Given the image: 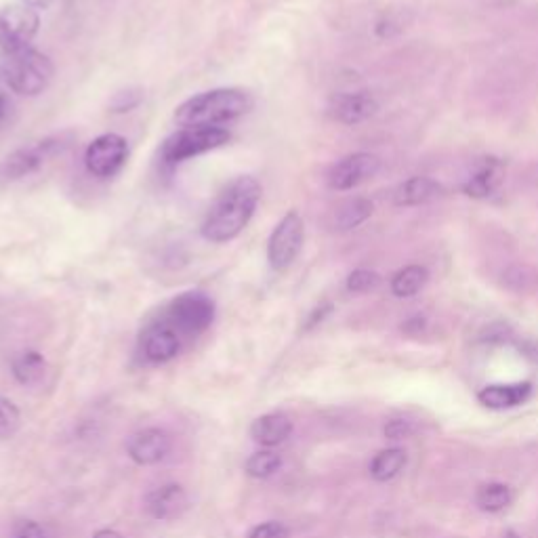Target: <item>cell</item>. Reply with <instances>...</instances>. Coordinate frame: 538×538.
<instances>
[{
    "label": "cell",
    "instance_id": "27",
    "mask_svg": "<svg viewBox=\"0 0 538 538\" xmlns=\"http://www.w3.org/2000/svg\"><path fill=\"white\" fill-rule=\"evenodd\" d=\"M9 538H55V534L45 524H38L34 520H24L15 524Z\"/></svg>",
    "mask_w": 538,
    "mask_h": 538
},
{
    "label": "cell",
    "instance_id": "5",
    "mask_svg": "<svg viewBox=\"0 0 538 538\" xmlns=\"http://www.w3.org/2000/svg\"><path fill=\"white\" fill-rule=\"evenodd\" d=\"M232 139L230 131L223 127H194L179 129L171 137L164 139L160 148V158L169 167L181 164L190 158L213 152Z\"/></svg>",
    "mask_w": 538,
    "mask_h": 538
},
{
    "label": "cell",
    "instance_id": "29",
    "mask_svg": "<svg viewBox=\"0 0 538 538\" xmlns=\"http://www.w3.org/2000/svg\"><path fill=\"white\" fill-rule=\"evenodd\" d=\"M246 538H288V528L280 522H265L255 526Z\"/></svg>",
    "mask_w": 538,
    "mask_h": 538
},
{
    "label": "cell",
    "instance_id": "3",
    "mask_svg": "<svg viewBox=\"0 0 538 538\" xmlns=\"http://www.w3.org/2000/svg\"><path fill=\"white\" fill-rule=\"evenodd\" d=\"M0 74H3L7 87L13 93L22 97H36L49 89L55 66L49 55L30 47L13 55H5L3 64H0Z\"/></svg>",
    "mask_w": 538,
    "mask_h": 538
},
{
    "label": "cell",
    "instance_id": "32",
    "mask_svg": "<svg viewBox=\"0 0 538 538\" xmlns=\"http://www.w3.org/2000/svg\"><path fill=\"white\" fill-rule=\"evenodd\" d=\"M7 116H9V101L0 95V124L7 120Z\"/></svg>",
    "mask_w": 538,
    "mask_h": 538
},
{
    "label": "cell",
    "instance_id": "10",
    "mask_svg": "<svg viewBox=\"0 0 538 538\" xmlns=\"http://www.w3.org/2000/svg\"><path fill=\"white\" fill-rule=\"evenodd\" d=\"M379 169H381V160L377 156L366 154V152L349 154L330 167L326 175L328 188L337 192H349L358 188V185H362L364 181L375 177Z\"/></svg>",
    "mask_w": 538,
    "mask_h": 538
},
{
    "label": "cell",
    "instance_id": "28",
    "mask_svg": "<svg viewBox=\"0 0 538 538\" xmlns=\"http://www.w3.org/2000/svg\"><path fill=\"white\" fill-rule=\"evenodd\" d=\"M141 99H143V93H141L139 89L120 91V93H116V97L112 99L110 108H112V112H116V114L131 112V110H135V108L139 106Z\"/></svg>",
    "mask_w": 538,
    "mask_h": 538
},
{
    "label": "cell",
    "instance_id": "16",
    "mask_svg": "<svg viewBox=\"0 0 538 538\" xmlns=\"http://www.w3.org/2000/svg\"><path fill=\"white\" fill-rule=\"evenodd\" d=\"M532 393L530 383H509V385H488L478 393L482 406L492 410H505L524 404Z\"/></svg>",
    "mask_w": 538,
    "mask_h": 538
},
{
    "label": "cell",
    "instance_id": "13",
    "mask_svg": "<svg viewBox=\"0 0 538 538\" xmlns=\"http://www.w3.org/2000/svg\"><path fill=\"white\" fill-rule=\"evenodd\" d=\"M379 110L377 99L366 91L360 93H339L330 99L328 112L341 124H360L375 116Z\"/></svg>",
    "mask_w": 538,
    "mask_h": 538
},
{
    "label": "cell",
    "instance_id": "24",
    "mask_svg": "<svg viewBox=\"0 0 538 538\" xmlns=\"http://www.w3.org/2000/svg\"><path fill=\"white\" fill-rule=\"evenodd\" d=\"M282 467V457L278 452L274 450H261V452H255L251 459L246 461L244 465V471L251 475V478H257V480H265V478H272V475Z\"/></svg>",
    "mask_w": 538,
    "mask_h": 538
},
{
    "label": "cell",
    "instance_id": "33",
    "mask_svg": "<svg viewBox=\"0 0 538 538\" xmlns=\"http://www.w3.org/2000/svg\"><path fill=\"white\" fill-rule=\"evenodd\" d=\"M93 538H122V534H118L116 530H99L93 534Z\"/></svg>",
    "mask_w": 538,
    "mask_h": 538
},
{
    "label": "cell",
    "instance_id": "31",
    "mask_svg": "<svg viewBox=\"0 0 538 538\" xmlns=\"http://www.w3.org/2000/svg\"><path fill=\"white\" fill-rule=\"evenodd\" d=\"M55 0H19V5H26L30 9H49Z\"/></svg>",
    "mask_w": 538,
    "mask_h": 538
},
{
    "label": "cell",
    "instance_id": "8",
    "mask_svg": "<svg viewBox=\"0 0 538 538\" xmlns=\"http://www.w3.org/2000/svg\"><path fill=\"white\" fill-rule=\"evenodd\" d=\"M40 28V17L26 5L0 7V51L13 55L30 49Z\"/></svg>",
    "mask_w": 538,
    "mask_h": 538
},
{
    "label": "cell",
    "instance_id": "17",
    "mask_svg": "<svg viewBox=\"0 0 538 538\" xmlns=\"http://www.w3.org/2000/svg\"><path fill=\"white\" fill-rule=\"evenodd\" d=\"M503 181V164L496 158H486L478 167V171L473 173V177L463 185V192L471 198H490Z\"/></svg>",
    "mask_w": 538,
    "mask_h": 538
},
{
    "label": "cell",
    "instance_id": "12",
    "mask_svg": "<svg viewBox=\"0 0 538 538\" xmlns=\"http://www.w3.org/2000/svg\"><path fill=\"white\" fill-rule=\"evenodd\" d=\"M181 349V335L164 320L148 326L141 335V351L150 362L162 364L173 360Z\"/></svg>",
    "mask_w": 538,
    "mask_h": 538
},
{
    "label": "cell",
    "instance_id": "2",
    "mask_svg": "<svg viewBox=\"0 0 538 538\" xmlns=\"http://www.w3.org/2000/svg\"><path fill=\"white\" fill-rule=\"evenodd\" d=\"M253 108L255 99L244 89H213L185 99L175 110V122L181 129L221 127L246 116Z\"/></svg>",
    "mask_w": 538,
    "mask_h": 538
},
{
    "label": "cell",
    "instance_id": "19",
    "mask_svg": "<svg viewBox=\"0 0 538 538\" xmlns=\"http://www.w3.org/2000/svg\"><path fill=\"white\" fill-rule=\"evenodd\" d=\"M429 280V272L427 267L423 265H408L404 269H400V272L393 276L391 280V293L396 295L398 299H408V297H415L421 288L427 284Z\"/></svg>",
    "mask_w": 538,
    "mask_h": 538
},
{
    "label": "cell",
    "instance_id": "23",
    "mask_svg": "<svg viewBox=\"0 0 538 538\" xmlns=\"http://www.w3.org/2000/svg\"><path fill=\"white\" fill-rule=\"evenodd\" d=\"M513 499L511 488L505 484H486L475 494V503L486 513L503 511Z\"/></svg>",
    "mask_w": 538,
    "mask_h": 538
},
{
    "label": "cell",
    "instance_id": "4",
    "mask_svg": "<svg viewBox=\"0 0 538 538\" xmlns=\"http://www.w3.org/2000/svg\"><path fill=\"white\" fill-rule=\"evenodd\" d=\"M70 143L72 135L61 133L13 150L9 156L3 158V162H0V183L11 185L15 181H22L24 177L36 173L51 158L64 152Z\"/></svg>",
    "mask_w": 538,
    "mask_h": 538
},
{
    "label": "cell",
    "instance_id": "34",
    "mask_svg": "<svg viewBox=\"0 0 538 538\" xmlns=\"http://www.w3.org/2000/svg\"><path fill=\"white\" fill-rule=\"evenodd\" d=\"M505 538H517V536H515V534H513V532H509V534H507V536H505Z\"/></svg>",
    "mask_w": 538,
    "mask_h": 538
},
{
    "label": "cell",
    "instance_id": "6",
    "mask_svg": "<svg viewBox=\"0 0 538 538\" xmlns=\"http://www.w3.org/2000/svg\"><path fill=\"white\" fill-rule=\"evenodd\" d=\"M162 320L171 324L181 337H198L213 324L215 303L204 293H181L164 309Z\"/></svg>",
    "mask_w": 538,
    "mask_h": 538
},
{
    "label": "cell",
    "instance_id": "21",
    "mask_svg": "<svg viewBox=\"0 0 538 538\" xmlns=\"http://www.w3.org/2000/svg\"><path fill=\"white\" fill-rule=\"evenodd\" d=\"M404 465H406V452L402 448H387L372 459L370 475L377 482H389L404 469Z\"/></svg>",
    "mask_w": 538,
    "mask_h": 538
},
{
    "label": "cell",
    "instance_id": "26",
    "mask_svg": "<svg viewBox=\"0 0 538 538\" xmlns=\"http://www.w3.org/2000/svg\"><path fill=\"white\" fill-rule=\"evenodd\" d=\"M379 282L381 278L375 272H370V269H356V272H351L347 278V291L354 295H364L375 291Z\"/></svg>",
    "mask_w": 538,
    "mask_h": 538
},
{
    "label": "cell",
    "instance_id": "1",
    "mask_svg": "<svg viewBox=\"0 0 538 538\" xmlns=\"http://www.w3.org/2000/svg\"><path fill=\"white\" fill-rule=\"evenodd\" d=\"M261 192L259 181L251 175H242L227 183L202 221V238L215 244H225L238 238L244 227L251 223Z\"/></svg>",
    "mask_w": 538,
    "mask_h": 538
},
{
    "label": "cell",
    "instance_id": "18",
    "mask_svg": "<svg viewBox=\"0 0 538 538\" xmlns=\"http://www.w3.org/2000/svg\"><path fill=\"white\" fill-rule=\"evenodd\" d=\"M442 192V185L429 177H412L404 181L396 190V204L398 206H419L433 198H438Z\"/></svg>",
    "mask_w": 538,
    "mask_h": 538
},
{
    "label": "cell",
    "instance_id": "14",
    "mask_svg": "<svg viewBox=\"0 0 538 538\" xmlns=\"http://www.w3.org/2000/svg\"><path fill=\"white\" fill-rule=\"evenodd\" d=\"M188 494L179 486V484H167L156 488L150 496H148V511L156 520L169 522V520H177L185 511H188Z\"/></svg>",
    "mask_w": 538,
    "mask_h": 538
},
{
    "label": "cell",
    "instance_id": "7",
    "mask_svg": "<svg viewBox=\"0 0 538 538\" xmlns=\"http://www.w3.org/2000/svg\"><path fill=\"white\" fill-rule=\"evenodd\" d=\"M303 242L305 223L297 211H288L267 240V261L274 272H284L297 261Z\"/></svg>",
    "mask_w": 538,
    "mask_h": 538
},
{
    "label": "cell",
    "instance_id": "25",
    "mask_svg": "<svg viewBox=\"0 0 538 538\" xmlns=\"http://www.w3.org/2000/svg\"><path fill=\"white\" fill-rule=\"evenodd\" d=\"M19 425H22V415L17 406L7 398H0V440L13 438Z\"/></svg>",
    "mask_w": 538,
    "mask_h": 538
},
{
    "label": "cell",
    "instance_id": "9",
    "mask_svg": "<svg viewBox=\"0 0 538 538\" xmlns=\"http://www.w3.org/2000/svg\"><path fill=\"white\" fill-rule=\"evenodd\" d=\"M129 158V143L116 133L99 135L89 143L85 152V167L93 177L110 179L127 164Z\"/></svg>",
    "mask_w": 538,
    "mask_h": 538
},
{
    "label": "cell",
    "instance_id": "30",
    "mask_svg": "<svg viewBox=\"0 0 538 538\" xmlns=\"http://www.w3.org/2000/svg\"><path fill=\"white\" fill-rule=\"evenodd\" d=\"M410 433H412L410 423H408V421H400V419L389 421L387 427H385V436H387L389 440H402V438H408Z\"/></svg>",
    "mask_w": 538,
    "mask_h": 538
},
{
    "label": "cell",
    "instance_id": "22",
    "mask_svg": "<svg viewBox=\"0 0 538 538\" xmlns=\"http://www.w3.org/2000/svg\"><path fill=\"white\" fill-rule=\"evenodd\" d=\"M372 215V202L366 198H351L343 202L335 213V227L341 232L354 230Z\"/></svg>",
    "mask_w": 538,
    "mask_h": 538
},
{
    "label": "cell",
    "instance_id": "20",
    "mask_svg": "<svg viewBox=\"0 0 538 538\" xmlns=\"http://www.w3.org/2000/svg\"><path fill=\"white\" fill-rule=\"evenodd\" d=\"M45 358L38 354V351H22V354L13 358V364H11V372L13 377L17 379V383L22 385H34L38 383L40 379H43L45 375Z\"/></svg>",
    "mask_w": 538,
    "mask_h": 538
},
{
    "label": "cell",
    "instance_id": "15",
    "mask_svg": "<svg viewBox=\"0 0 538 538\" xmlns=\"http://www.w3.org/2000/svg\"><path fill=\"white\" fill-rule=\"evenodd\" d=\"M293 433V421L288 419L282 412H269L253 421L251 425V438L261 446H278L291 438Z\"/></svg>",
    "mask_w": 538,
    "mask_h": 538
},
{
    "label": "cell",
    "instance_id": "11",
    "mask_svg": "<svg viewBox=\"0 0 538 538\" xmlns=\"http://www.w3.org/2000/svg\"><path fill=\"white\" fill-rule=\"evenodd\" d=\"M171 452V438L167 431L150 427L141 429L129 438L127 442V454L129 459L137 465H156L160 461L167 459V454Z\"/></svg>",
    "mask_w": 538,
    "mask_h": 538
}]
</instances>
